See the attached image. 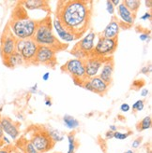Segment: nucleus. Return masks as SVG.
<instances>
[{
  "label": "nucleus",
  "mask_w": 152,
  "mask_h": 153,
  "mask_svg": "<svg viewBox=\"0 0 152 153\" xmlns=\"http://www.w3.org/2000/svg\"><path fill=\"white\" fill-rule=\"evenodd\" d=\"M93 1L90 0H59L56 17L61 25L79 40L91 27Z\"/></svg>",
  "instance_id": "nucleus-1"
},
{
  "label": "nucleus",
  "mask_w": 152,
  "mask_h": 153,
  "mask_svg": "<svg viewBox=\"0 0 152 153\" xmlns=\"http://www.w3.org/2000/svg\"><path fill=\"white\" fill-rule=\"evenodd\" d=\"M8 26L16 39H28L32 38L35 34L37 21L30 18L27 10L18 2L12 10Z\"/></svg>",
  "instance_id": "nucleus-2"
},
{
  "label": "nucleus",
  "mask_w": 152,
  "mask_h": 153,
  "mask_svg": "<svg viewBox=\"0 0 152 153\" xmlns=\"http://www.w3.org/2000/svg\"><path fill=\"white\" fill-rule=\"evenodd\" d=\"M53 21L51 14H47L43 19L37 21V28L33 36V40L38 46H47L54 49L56 52L68 49L69 44L59 40L54 34Z\"/></svg>",
  "instance_id": "nucleus-3"
},
{
  "label": "nucleus",
  "mask_w": 152,
  "mask_h": 153,
  "mask_svg": "<svg viewBox=\"0 0 152 153\" xmlns=\"http://www.w3.org/2000/svg\"><path fill=\"white\" fill-rule=\"evenodd\" d=\"M30 138L28 139L39 153H46L55 147L56 143L52 140L44 126H31L29 128Z\"/></svg>",
  "instance_id": "nucleus-4"
},
{
  "label": "nucleus",
  "mask_w": 152,
  "mask_h": 153,
  "mask_svg": "<svg viewBox=\"0 0 152 153\" xmlns=\"http://www.w3.org/2000/svg\"><path fill=\"white\" fill-rule=\"evenodd\" d=\"M96 36L97 34L93 30H89L85 36L82 38H80L77 43L74 44L70 53L72 54L76 59L83 60V61L90 57L95 47Z\"/></svg>",
  "instance_id": "nucleus-5"
},
{
  "label": "nucleus",
  "mask_w": 152,
  "mask_h": 153,
  "mask_svg": "<svg viewBox=\"0 0 152 153\" xmlns=\"http://www.w3.org/2000/svg\"><path fill=\"white\" fill-rule=\"evenodd\" d=\"M60 70L63 73H66L69 75L72 79L75 85L82 87L83 84L87 80V78L86 76V70H85V65L84 61L79 59H70L60 67Z\"/></svg>",
  "instance_id": "nucleus-6"
},
{
  "label": "nucleus",
  "mask_w": 152,
  "mask_h": 153,
  "mask_svg": "<svg viewBox=\"0 0 152 153\" xmlns=\"http://www.w3.org/2000/svg\"><path fill=\"white\" fill-rule=\"evenodd\" d=\"M117 45L118 39H108V38L98 36V41L95 44L94 50L90 57L100 58L102 60L113 57L114 53L117 49Z\"/></svg>",
  "instance_id": "nucleus-7"
},
{
  "label": "nucleus",
  "mask_w": 152,
  "mask_h": 153,
  "mask_svg": "<svg viewBox=\"0 0 152 153\" xmlns=\"http://www.w3.org/2000/svg\"><path fill=\"white\" fill-rule=\"evenodd\" d=\"M38 45L33 38L28 39H17L15 51H17L24 60L25 65H35V57Z\"/></svg>",
  "instance_id": "nucleus-8"
},
{
  "label": "nucleus",
  "mask_w": 152,
  "mask_h": 153,
  "mask_svg": "<svg viewBox=\"0 0 152 153\" xmlns=\"http://www.w3.org/2000/svg\"><path fill=\"white\" fill-rule=\"evenodd\" d=\"M46 65L54 68L57 65L56 51L47 46H38V50L35 57V65Z\"/></svg>",
  "instance_id": "nucleus-9"
},
{
  "label": "nucleus",
  "mask_w": 152,
  "mask_h": 153,
  "mask_svg": "<svg viewBox=\"0 0 152 153\" xmlns=\"http://www.w3.org/2000/svg\"><path fill=\"white\" fill-rule=\"evenodd\" d=\"M17 39L12 35L9 26H6L2 33L1 38H0V54H1L2 60L9 57L11 54L15 51V46H16Z\"/></svg>",
  "instance_id": "nucleus-10"
},
{
  "label": "nucleus",
  "mask_w": 152,
  "mask_h": 153,
  "mask_svg": "<svg viewBox=\"0 0 152 153\" xmlns=\"http://www.w3.org/2000/svg\"><path fill=\"white\" fill-rule=\"evenodd\" d=\"M82 88L91 91V93H94L96 94L103 96L107 94L110 86L107 85L103 80H102L100 78H99V76H96L94 78L88 79L85 83L83 84Z\"/></svg>",
  "instance_id": "nucleus-11"
},
{
  "label": "nucleus",
  "mask_w": 152,
  "mask_h": 153,
  "mask_svg": "<svg viewBox=\"0 0 152 153\" xmlns=\"http://www.w3.org/2000/svg\"><path fill=\"white\" fill-rule=\"evenodd\" d=\"M117 16L119 17L118 22L120 29L131 28L136 19V14H133L132 11L129 10L122 2L117 6Z\"/></svg>",
  "instance_id": "nucleus-12"
},
{
  "label": "nucleus",
  "mask_w": 152,
  "mask_h": 153,
  "mask_svg": "<svg viewBox=\"0 0 152 153\" xmlns=\"http://www.w3.org/2000/svg\"><path fill=\"white\" fill-rule=\"evenodd\" d=\"M0 125L5 135L12 140H17L20 136V124L8 117H0Z\"/></svg>",
  "instance_id": "nucleus-13"
},
{
  "label": "nucleus",
  "mask_w": 152,
  "mask_h": 153,
  "mask_svg": "<svg viewBox=\"0 0 152 153\" xmlns=\"http://www.w3.org/2000/svg\"><path fill=\"white\" fill-rule=\"evenodd\" d=\"M120 32V26L118 22V18L117 16H112L109 24L105 26V28L98 35L103 38L108 39H118V34Z\"/></svg>",
  "instance_id": "nucleus-14"
},
{
  "label": "nucleus",
  "mask_w": 152,
  "mask_h": 153,
  "mask_svg": "<svg viewBox=\"0 0 152 153\" xmlns=\"http://www.w3.org/2000/svg\"><path fill=\"white\" fill-rule=\"evenodd\" d=\"M102 59L95 58V57H88L86 60H84V65H85V70H86V76L87 79L94 78L98 76L100 72L102 65L103 64Z\"/></svg>",
  "instance_id": "nucleus-15"
},
{
  "label": "nucleus",
  "mask_w": 152,
  "mask_h": 153,
  "mask_svg": "<svg viewBox=\"0 0 152 153\" xmlns=\"http://www.w3.org/2000/svg\"><path fill=\"white\" fill-rule=\"evenodd\" d=\"M115 69V61L113 57H110L103 61L102 68L99 72V78L103 80L107 85H111L113 81V74Z\"/></svg>",
  "instance_id": "nucleus-16"
},
{
  "label": "nucleus",
  "mask_w": 152,
  "mask_h": 153,
  "mask_svg": "<svg viewBox=\"0 0 152 153\" xmlns=\"http://www.w3.org/2000/svg\"><path fill=\"white\" fill-rule=\"evenodd\" d=\"M20 4L26 10H40L45 11L47 14H51L50 4L46 0H27V1H20Z\"/></svg>",
  "instance_id": "nucleus-17"
},
{
  "label": "nucleus",
  "mask_w": 152,
  "mask_h": 153,
  "mask_svg": "<svg viewBox=\"0 0 152 153\" xmlns=\"http://www.w3.org/2000/svg\"><path fill=\"white\" fill-rule=\"evenodd\" d=\"M53 28L56 30L57 36L63 42H66V43L69 44L70 42H72V41L76 40V38L74 37V36L71 35L69 31H68V30H66L61 25V24L58 22V20L56 18H55L54 20H53Z\"/></svg>",
  "instance_id": "nucleus-18"
},
{
  "label": "nucleus",
  "mask_w": 152,
  "mask_h": 153,
  "mask_svg": "<svg viewBox=\"0 0 152 153\" xmlns=\"http://www.w3.org/2000/svg\"><path fill=\"white\" fill-rule=\"evenodd\" d=\"M3 64L7 67L11 68V69H13V68H16L21 65H25L24 60H23L22 56L17 51H14L9 57L3 59Z\"/></svg>",
  "instance_id": "nucleus-19"
},
{
  "label": "nucleus",
  "mask_w": 152,
  "mask_h": 153,
  "mask_svg": "<svg viewBox=\"0 0 152 153\" xmlns=\"http://www.w3.org/2000/svg\"><path fill=\"white\" fill-rule=\"evenodd\" d=\"M16 148L21 153H39L28 139L22 137L16 143Z\"/></svg>",
  "instance_id": "nucleus-20"
},
{
  "label": "nucleus",
  "mask_w": 152,
  "mask_h": 153,
  "mask_svg": "<svg viewBox=\"0 0 152 153\" xmlns=\"http://www.w3.org/2000/svg\"><path fill=\"white\" fill-rule=\"evenodd\" d=\"M63 122L68 129L72 130V131L80 126V121L73 116H71V115H68V114L63 117Z\"/></svg>",
  "instance_id": "nucleus-21"
},
{
  "label": "nucleus",
  "mask_w": 152,
  "mask_h": 153,
  "mask_svg": "<svg viewBox=\"0 0 152 153\" xmlns=\"http://www.w3.org/2000/svg\"><path fill=\"white\" fill-rule=\"evenodd\" d=\"M122 3L127 7L129 10L132 11L133 14L137 15V12L141 6V1H139V0H124Z\"/></svg>",
  "instance_id": "nucleus-22"
},
{
  "label": "nucleus",
  "mask_w": 152,
  "mask_h": 153,
  "mask_svg": "<svg viewBox=\"0 0 152 153\" xmlns=\"http://www.w3.org/2000/svg\"><path fill=\"white\" fill-rule=\"evenodd\" d=\"M150 128H151V117L150 116L145 117L138 122L137 125H136V129H137L138 132L146 131V130H148Z\"/></svg>",
  "instance_id": "nucleus-23"
},
{
  "label": "nucleus",
  "mask_w": 152,
  "mask_h": 153,
  "mask_svg": "<svg viewBox=\"0 0 152 153\" xmlns=\"http://www.w3.org/2000/svg\"><path fill=\"white\" fill-rule=\"evenodd\" d=\"M45 128H46L47 133L50 135L52 140L54 141L55 143L60 142V141H62L64 139V135L61 133H60L59 131H57V130L53 129V128H48V127H45Z\"/></svg>",
  "instance_id": "nucleus-24"
},
{
  "label": "nucleus",
  "mask_w": 152,
  "mask_h": 153,
  "mask_svg": "<svg viewBox=\"0 0 152 153\" xmlns=\"http://www.w3.org/2000/svg\"><path fill=\"white\" fill-rule=\"evenodd\" d=\"M77 148V143H76L75 134L71 133L68 134V151L67 153H74Z\"/></svg>",
  "instance_id": "nucleus-25"
},
{
  "label": "nucleus",
  "mask_w": 152,
  "mask_h": 153,
  "mask_svg": "<svg viewBox=\"0 0 152 153\" xmlns=\"http://www.w3.org/2000/svg\"><path fill=\"white\" fill-rule=\"evenodd\" d=\"M132 134V132H127V133H121L118 131L114 132V138L117 140H124L128 138L129 136Z\"/></svg>",
  "instance_id": "nucleus-26"
},
{
  "label": "nucleus",
  "mask_w": 152,
  "mask_h": 153,
  "mask_svg": "<svg viewBox=\"0 0 152 153\" xmlns=\"http://www.w3.org/2000/svg\"><path fill=\"white\" fill-rule=\"evenodd\" d=\"M145 108V101L144 100H137L132 105V110L134 111H142Z\"/></svg>",
  "instance_id": "nucleus-27"
},
{
  "label": "nucleus",
  "mask_w": 152,
  "mask_h": 153,
  "mask_svg": "<svg viewBox=\"0 0 152 153\" xmlns=\"http://www.w3.org/2000/svg\"><path fill=\"white\" fill-rule=\"evenodd\" d=\"M139 39L144 41V42H148L150 40V32L148 31H146L144 33H141L139 35Z\"/></svg>",
  "instance_id": "nucleus-28"
},
{
  "label": "nucleus",
  "mask_w": 152,
  "mask_h": 153,
  "mask_svg": "<svg viewBox=\"0 0 152 153\" xmlns=\"http://www.w3.org/2000/svg\"><path fill=\"white\" fill-rule=\"evenodd\" d=\"M106 10L110 15H113L114 16V13H115V7L113 6V4L111 3V0H107L106 1Z\"/></svg>",
  "instance_id": "nucleus-29"
},
{
  "label": "nucleus",
  "mask_w": 152,
  "mask_h": 153,
  "mask_svg": "<svg viewBox=\"0 0 152 153\" xmlns=\"http://www.w3.org/2000/svg\"><path fill=\"white\" fill-rule=\"evenodd\" d=\"M142 144V137H137L136 139H134L132 143V148L136 149L140 147V145Z\"/></svg>",
  "instance_id": "nucleus-30"
},
{
  "label": "nucleus",
  "mask_w": 152,
  "mask_h": 153,
  "mask_svg": "<svg viewBox=\"0 0 152 153\" xmlns=\"http://www.w3.org/2000/svg\"><path fill=\"white\" fill-rule=\"evenodd\" d=\"M13 148L14 147H11V145H10V146H4L0 149V153H11Z\"/></svg>",
  "instance_id": "nucleus-31"
},
{
  "label": "nucleus",
  "mask_w": 152,
  "mask_h": 153,
  "mask_svg": "<svg viewBox=\"0 0 152 153\" xmlns=\"http://www.w3.org/2000/svg\"><path fill=\"white\" fill-rule=\"evenodd\" d=\"M130 109H131V106L127 103H124V104H122L120 105V110L122 112H128Z\"/></svg>",
  "instance_id": "nucleus-32"
},
{
  "label": "nucleus",
  "mask_w": 152,
  "mask_h": 153,
  "mask_svg": "<svg viewBox=\"0 0 152 153\" xmlns=\"http://www.w3.org/2000/svg\"><path fill=\"white\" fill-rule=\"evenodd\" d=\"M2 142H3V144H4V146H10V145H11V141L10 140V138L8 137L7 135H5L4 134V136L2 137Z\"/></svg>",
  "instance_id": "nucleus-33"
},
{
  "label": "nucleus",
  "mask_w": 152,
  "mask_h": 153,
  "mask_svg": "<svg viewBox=\"0 0 152 153\" xmlns=\"http://www.w3.org/2000/svg\"><path fill=\"white\" fill-rule=\"evenodd\" d=\"M150 71H151V65H146V66H144V67L141 68V73L142 74H148V73H150Z\"/></svg>",
  "instance_id": "nucleus-34"
},
{
  "label": "nucleus",
  "mask_w": 152,
  "mask_h": 153,
  "mask_svg": "<svg viewBox=\"0 0 152 153\" xmlns=\"http://www.w3.org/2000/svg\"><path fill=\"white\" fill-rule=\"evenodd\" d=\"M150 19H151V12L150 11L146 12L145 14L141 16V20H143V21H149Z\"/></svg>",
  "instance_id": "nucleus-35"
},
{
  "label": "nucleus",
  "mask_w": 152,
  "mask_h": 153,
  "mask_svg": "<svg viewBox=\"0 0 152 153\" xmlns=\"http://www.w3.org/2000/svg\"><path fill=\"white\" fill-rule=\"evenodd\" d=\"M105 137L107 139H112V138H114V132H112V131H108V132H106V134H105Z\"/></svg>",
  "instance_id": "nucleus-36"
},
{
  "label": "nucleus",
  "mask_w": 152,
  "mask_h": 153,
  "mask_svg": "<svg viewBox=\"0 0 152 153\" xmlns=\"http://www.w3.org/2000/svg\"><path fill=\"white\" fill-rule=\"evenodd\" d=\"M50 79V72H46L45 74L42 75V80L43 81H47Z\"/></svg>",
  "instance_id": "nucleus-37"
},
{
  "label": "nucleus",
  "mask_w": 152,
  "mask_h": 153,
  "mask_svg": "<svg viewBox=\"0 0 152 153\" xmlns=\"http://www.w3.org/2000/svg\"><path fill=\"white\" fill-rule=\"evenodd\" d=\"M148 93H149L148 90L146 89V88H144V89H142V91H141V95H142L143 97H146V96H147Z\"/></svg>",
  "instance_id": "nucleus-38"
},
{
  "label": "nucleus",
  "mask_w": 152,
  "mask_h": 153,
  "mask_svg": "<svg viewBox=\"0 0 152 153\" xmlns=\"http://www.w3.org/2000/svg\"><path fill=\"white\" fill-rule=\"evenodd\" d=\"M122 1H119V0H111V3L113 4L114 7H117Z\"/></svg>",
  "instance_id": "nucleus-39"
},
{
  "label": "nucleus",
  "mask_w": 152,
  "mask_h": 153,
  "mask_svg": "<svg viewBox=\"0 0 152 153\" xmlns=\"http://www.w3.org/2000/svg\"><path fill=\"white\" fill-rule=\"evenodd\" d=\"M145 4H146L147 7H148L149 10L151 9V6H152V1H151V0H146V1H145Z\"/></svg>",
  "instance_id": "nucleus-40"
},
{
  "label": "nucleus",
  "mask_w": 152,
  "mask_h": 153,
  "mask_svg": "<svg viewBox=\"0 0 152 153\" xmlns=\"http://www.w3.org/2000/svg\"><path fill=\"white\" fill-rule=\"evenodd\" d=\"M37 89H38V84H35V86L30 88V91H31L32 94H35L36 91H37Z\"/></svg>",
  "instance_id": "nucleus-41"
},
{
  "label": "nucleus",
  "mask_w": 152,
  "mask_h": 153,
  "mask_svg": "<svg viewBox=\"0 0 152 153\" xmlns=\"http://www.w3.org/2000/svg\"><path fill=\"white\" fill-rule=\"evenodd\" d=\"M45 105H47V106H52V101H51V99L46 98V100H45Z\"/></svg>",
  "instance_id": "nucleus-42"
},
{
  "label": "nucleus",
  "mask_w": 152,
  "mask_h": 153,
  "mask_svg": "<svg viewBox=\"0 0 152 153\" xmlns=\"http://www.w3.org/2000/svg\"><path fill=\"white\" fill-rule=\"evenodd\" d=\"M109 131L116 132V131H117V128L116 125H110V127H109Z\"/></svg>",
  "instance_id": "nucleus-43"
},
{
  "label": "nucleus",
  "mask_w": 152,
  "mask_h": 153,
  "mask_svg": "<svg viewBox=\"0 0 152 153\" xmlns=\"http://www.w3.org/2000/svg\"><path fill=\"white\" fill-rule=\"evenodd\" d=\"M4 136V133H3V130L1 128V125H0V140L2 139V137Z\"/></svg>",
  "instance_id": "nucleus-44"
},
{
  "label": "nucleus",
  "mask_w": 152,
  "mask_h": 153,
  "mask_svg": "<svg viewBox=\"0 0 152 153\" xmlns=\"http://www.w3.org/2000/svg\"><path fill=\"white\" fill-rule=\"evenodd\" d=\"M11 153H21V152H20V151H19V150H18L16 148L14 147V148H13V149L11 150Z\"/></svg>",
  "instance_id": "nucleus-45"
},
{
  "label": "nucleus",
  "mask_w": 152,
  "mask_h": 153,
  "mask_svg": "<svg viewBox=\"0 0 152 153\" xmlns=\"http://www.w3.org/2000/svg\"><path fill=\"white\" fill-rule=\"evenodd\" d=\"M124 153H134V151L133 150H132V149H129V150H127L126 152H124Z\"/></svg>",
  "instance_id": "nucleus-46"
},
{
  "label": "nucleus",
  "mask_w": 152,
  "mask_h": 153,
  "mask_svg": "<svg viewBox=\"0 0 152 153\" xmlns=\"http://www.w3.org/2000/svg\"><path fill=\"white\" fill-rule=\"evenodd\" d=\"M2 147H4V144H3L2 140H0V149H1Z\"/></svg>",
  "instance_id": "nucleus-47"
},
{
  "label": "nucleus",
  "mask_w": 152,
  "mask_h": 153,
  "mask_svg": "<svg viewBox=\"0 0 152 153\" xmlns=\"http://www.w3.org/2000/svg\"><path fill=\"white\" fill-rule=\"evenodd\" d=\"M55 153H61V152H55Z\"/></svg>",
  "instance_id": "nucleus-48"
}]
</instances>
